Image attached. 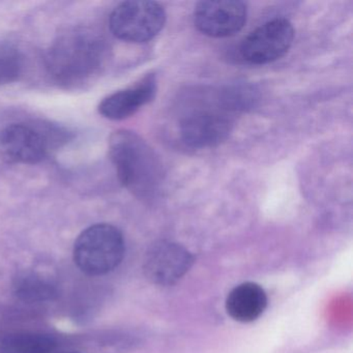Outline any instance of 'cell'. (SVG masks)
<instances>
[{
  "label": "cell",
  "instance_id": "6da1fadb",
  "mask_svg": "<svg viewBox=\"0 0 353 353\" xmlns=\"http://www.w3.org/2000/svg\"><path fill=\"white\" fill-rule=\"evenodd\" d=\"M106 43L97 32L75 28L59 36L46 55L51 77L65 86H77L98 75L106 63Z\"/></svg>",
  "mask_w": 353,
  "mask_h": 353
},
{
  "label": "cell",
  "instance_id": "52a82bcc",
  "mask_svg": "<svg viewBox=\"0 0 353 353\" xmlns=\"http://www.w3.org/2000/svg\"><path fill=\"white\" fill-rule=\"evenodd\" d=\"M232 125L228 108H196L181 119L179 132L191 148H214L227 139Z\"/></svg>",
  "mask_w": 353,
  "mask_h": 353
},
{
  "label": "cell",
  "instance_id": "9c48e42d",
  "mask_svg": "<svg viewBox=\"0 0 353 353\" xmlns=\"http://www.w3.org/2000/svg\"><path fill=\"white\" fill-rule=\"evenodd\" d=\"M247 6L236 0L201 1L194 12L200 32L210 38H227L241 32L247 22Z\"/></svg>",
  "mask_w": 353,
  "mask_h": 353
},
{
  "label": "cell",
  "instance_id": "277c9868",
  "mask_svg": "<svg viewBox=\"0 0 353 353\" xmlns=\"http://www.w3.org/2000/svg\"><path fill=\"white\" fill-rule=\"evenodd\" d=\"M63 139L61 132L32 123H13L0 131V156L12 163L36 164Z\"/></svg>",
  "mask_w": 353,
  "mask_h": 353
},
{
  "label": "cell",
  "instance_id": "7c38bea8",
  "mask_svg": "<svg viewBox=\"0 0 353 353\" xmlns=\"http://www.w3.org/2000/svg\"><path fill=\"white\" fill-rule=\"evenodd\" d=\"M14 294L24 303H46L59 296V288L50 276L36 272H22L14 281Z\"/></svg>",
  "mask_w": 353,
  "mask_h": 353
},
{
  "label": "cell",
  "instance_id": "5bb4252c",
  "mask_svg": "<svg viewBox=\"0 0 353 353\" xmlns=\"http://www.w3.org/2000/svg\"><path fill=\"white\" fill-rule=\"evenodd\" d=\"M23 70L19 51L10 45L0 44V85L16 81Z\"/></svg>",
  "mask_w": 353,
  "mask_h": 353
},
{
  "label": "cell",
  "instance_id": "5b68a950",
  "mask_svg": "<svg viewBox=\"0 0 353 353\" xmlns=\"http://www.w3.org/2000/svg\"><path fill=\"white\" fill-rule=\"evenodd\" d=\"M166 13L160 3L144 0L125 1L117 6L109 18L111 32L119 40L145 43L164 28Z\"/></svg>",
  "mask_w": 353,
  "mask_h": 353
},
{
  "label": "cell",
  "instance_id": "8fae6325",
  "mask_svg": "<svg viewBox=\"0 0 353 353\" xmlns=\"http://www.w3.org/2000/svg\"><path fill=\"white\" fill-rule=\"evenodd\" d=\"M268 307V295L257 283H241L229 292L226 311L235 321L249 323L255 321Z\"/></svg>",
  "mask_w": 353,
  "mask_h": 353
},
{
  "label": "cell",
  "instance_id": "30bf717a",
  "mask_svg": "<svg viewBox=\"0 0 353 353\" xmlns=\"http://www.w3.org/2000/svg\"><path fill=\"white\" fill-rule=\"evenodd\" d=\"M156 92V77L146 76L135 85L107 97L99 106V111L103 117L111 121L128 119L144 105L152 102Z\"/></svg>",
  "mask_w": 353,
  "mask_h": 353
},
{
  "label": "cell",
  "instance_id": "8992f818",
  "mask_svg": "<svg viewBox=\"0 0 353 353\" xmlns=\"http://www.w3.org/2000/svg\"><path fill=\"white\" fill-rule=\"evenodd\" d=\"M294 39L292 24L276 18L252 32L241 43V55L252 65H266L284 57Z\"/></svg>",
  "mask_w": 353,
  "mask_h": 353
},
{
  "label": "cell",
  "instance_id": "ba28073f",
  "mask_svg": "<svg viewBox=\"0 0 353 353\" xmlns=\"http://www.w3.org/2000/svg\"><path fill=\"white\" fill-rule=\"evenodd\" d=\"M194 257L185 247L172 241L154 243L143 262L146 279L159 286L179 282L192 268Z\"/></svg>",
  "mask_w": 353,
  "mask_h": 353
},
{
  "label": "cell",
  "instance_id": "7a4b0ae2",
  "mask_svg": "<svg viewBox=\"0 0 353 353\" xmlns=\"http://www.w3.org/2000/svg\"><path fill=\"white\" fill-rule=\"evenodd\" d=\"M109 152L123 187L139 199H154L164 173L152 148L137 134L119 131L111 136Z\"/></svg>",
  "mask_w": 353,
  "mask_h": 353
},
{
  "label": "cell",
  "instance_id": "4fadbf2b",
  "mask_svg": "<svg viewBox=\"0 0 353 353\" xmlns=\"http://www.w3.org/2000/svg\"><path fill=\"white\" fill-rule=\"evenodd\" d=\"M57 341L48 334L15 332L0 341V353H51Z\"/></svg>",
  "mask_w": 353,
  "mask_h": 353
},
{
  "label": "cell",
  "instance_id": "3957f363",
  "mask_svg": "<svg viewBox=\"0 0 353 353\" xmlns=\"http://www.w3.org/2000/svg\"><path fill=\"white\" fill-rule=\"evenodd\" d=\"M125 245L123 233L110 224L88 227L78 237L74 260L90 276H102L114 270L123 261Z\"/></svg>",
  "mask_w": 353,
  "mask_h": 353
}]
</instances>
